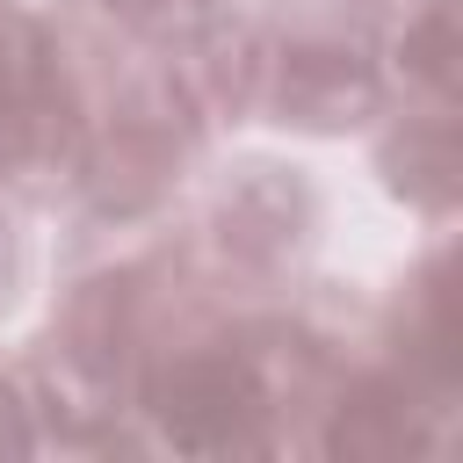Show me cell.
Wrapping results in <instances>:
<instances>
[{
    "label": "cell",
    "instance_id": "obj_5",
    "mask_svg": "<svg viewBox=\"0 0 463 463\" xmlns=\"http://www.w3.org/2000/svg\"><path fill=\"white\" fill-rule=\"evenodd\" d=\"M14 441H22V420H14V405L0 398V449H14Z\"/></svg>",
    "mask_w": 463,
    "mask_h": 463
},
{
    "label": "cell",
    "instance_id": "obj_4",
    "mask_svg": "<svg viewBox=\"0 0 463 463\" xmlns=\"http://www.w3.org/2000/svg\"><path fill=\"white\" fill-rule=\"evenodd\" d=\"M412 51H420L412 65H420L427 80H441V72H449V58H441V51H449V14H434V22L420 29V43H412Z\"/></svg>",
    "mask_w": 463,
    "mask_h": 463
},
{
    "label": "cell",
    "instance_id": "obj_2",
    "mask_svg": "<svg viewBox=\"0 0 463 463\" xmlns=\"http://www.w3.org/2000/svg\"><path fill=\"white\" fill-rule=\"evenodd\" d=\"M289 109L297 116H311V123H340L347 109H369V72L362 65H347V58H333V51H304L297 65H289Z\"/></svg>",
    "mask_w": 463,
    "mask_h": 463
},
{
    "label": "cell",
    "instance_id": "obj_1",
    "mask_svg": "<svg viewBox=\"0 0 463 463\" xmlns=\"http://www.w3.org/2000/svg\"><path fill=\"white\" fill-rule=\"evenodd\" d=\"M246 369L232 354H188L159 376V420L181 441H232V427L246 420Z\"/></svg>",
    "mask_w": 463,
    "mask_h": 463
},
{
    "label": "cell",
    "instance_id": "obj_6",
    "mask_svg": "<svg viewBox=\"0 0 463 463\" xmlns=\"http://www.w3.org/2000/svg\"><path fill=\"white\" fill-rule=\"evenodd\" d=\"M0 260H7V239H0Z\"/></svg>",
    "mask_w": 463,
    "mask_h": 463
},
{
    "label": "cell",
    "instance_id": "obj_3",
    "mask_svg": "<svg viewBox=\"0 0 463 463\" xmlns=\"http://www.w3.org/2000/svg\"><path fill=\"white\" fill-rule=\"evenodd\" d=\"M405 441V412L383 398V391H362L347 412H340V427H333V449H347V456H383V449H398Z\"/></svg>",
    "mask_w": 463,
    "mask_h": 463
}]
</instances>
